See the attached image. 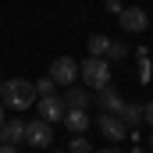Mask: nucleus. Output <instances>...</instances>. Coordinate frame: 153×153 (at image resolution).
Wrapping results in <instances>:
<instances>
[{
  "label": "nucleus",
  "mask_w": 153,
  "mask_h": 153,
  "mask_svg": "<svg viewBox=\"0 0 153 153\" xmlns=\"http://www.w3.org/2000/svg\"><path fill=\"white\" fill-rule=\"evenodd\" d=\"M0 103H4V111L11 107V111H29L32 103H36V89H32V82H25V78H11V82H4L0 85Z\"/></svg>",
  "instance_id": "1"
},
{
  "label": "nucleus",
  "mask_w": 153,
  "mask_h": 153,
  "mask_svg": "<svg viewBox=\"0 0 153 153\" xmlns=\"http://www.w3.org/2000/svg\"><path fill=\"white\" fill-rule=\"evenodd\" d=\"M78 78H82V85L85 89H107L111 85V61H103V57H89V61H82L78 64Z\"/></svg>",
  "instance_id": "2"
},
{
  "label": "nucleus",
  "mask_w": 153,
  "mask_h": 153,
  "mask_svg": "<svg viewBox=\"0 0 153 153\" xmlns=\"http://www.w3.org/2000/svg\"><path fill=\"white\" fill-rule=\"evenodd\" d=\"M25 146H32V150H46V146H53V125H46L43 117L25 121Z\"/></svg>",
  "instance_id": "3"
},
{
  "label": "nucleus",
  "mask_w": 153,
  "mask_h": 153,
  "mask_svg": "<svg viewBox=\"0 0 153 153\" xmlns=\"http://www.w3.org/2000/svg\"><path fill=\"white\" fill-rule=\"evenodd\" d=\"M50 78H53L57 89H71L78 82V61L75 57H57V61L50 64Z\"/></svg>",
  "instance_id": "4"
},
{
  "label": "nucleus",
  "mask_w": 153,
  "mask_h": 153,
  "mask_svg": "<svg viewBox=\"0 0 153 153\" xmlns=\"http://www.w3.org/2000/svg\"><path fill=\"white\" fill-rule=\"evenodd\" d=\"M117 25H121V32H146L150 29V14L143 7H125L117 14Z\"/></svg>",
  "instance_id": "5"
},
{
  "label": "nucleus",
  "mask_w": 153,
  "mask_h": 153,
  "mask_svg": "<svg viewBox=\"0 0 153 153\" xmlns=\"http://www.w3.org/2000/svg\"><path fill=\"white\" fill-rule=\"evenodd\" d=\"M96 128L103 132V139H107V143H121L125 135H132L117 114H100V117H96Z\"/></svg>",
  "instance_id": "6"
},
{
  "label": "nucleus",
  "mask_w": 153,
  "mask_h": 153,
  "mask_svg": "<svg viewBox=\"0 0 153 153\" xmlns=\"http://www.w3.org/2000/svg\"><path fill=\"white\" fill-rule=\"evenodd\" d=\"M68 114V107H64V100L53 93V96H39V117L46 121V125H57V121H64Z\"/></svg>",
  "instance_id": "7"
},
{
  "label": "nucleus",
  "mask_w": 153,
  "mask_h": 153,
  "mask_svg": "<svg viewBox=\"0 0 153 153\" xmlns=\"http://www.w3.org/2000/svg\"><path fill=\"white\" fill-rule=\"evenodd\" d=\"M25 143V121L22 117H4L0 125V146H22Z\"/></svg>",
  "instance_id": "8"
},
{
  "label": "nucleus",
  "mask_w": 153,
  "mask_h": 153,
  "mask_svg": "<svg viewBox=\"0 0 153 153\" xmlns=\"http://www.w3.org/2000/svg\"><path fill=\"white\" fill-rule=\"evenodd\" d=\"M64 107L68 111H89V103H93V93L85 89V85H71V89H64Z\"/></svg>",
  "instance_id": "9"
},
{
  "label": "nucleus",
  "mask_w": 153,
  "mask_h": 153,
  "mask_svg": "<svg viewBox=\"0 0 153 153\" xmlns=\"http://www.w3.org/2000/svg\"><path fill=\"white\" fill-rule=\"evenodd\" d=\"M96 103H100V114H121V107H125V100H121V93H117L114 85L100 89L96 93Z\"/></svg>",
  "instance_id": "10"
},
{
  "label": "nucleus",
  "mask_w": 153,
  "mask_h": 153,
  "mask_svg": "<svg viewBox=\"0 0 153 153\" xmlns=\"http://www.w3.org/2000/svg\"><path fill=\"white\" fill-rule=\"evenodd\" d=\"M64 125H68V132H75V135H85V128L93 125L85 111H68L64 114Z\"/></svg>",
  "instance_id": "11"
},
{
  "label": "nucleus",
  "mask_w": 153,
  "mask_h": 153,
  "mask_svg": "<svg viewBox=\"0 0 153 153\" xmlns=\"http://www.w3.org/2000/svg\"><path fill=\"white\" fill-rule=\"evenodd\" d=\"M117 117L125 121V128H128V132H132V128H139V125H143V103H125Z\"/></svg>",
  "instance_id": "12"
},
{
  "label": "nucleus",
  "mask_w": 153,
  "mask_h": 153,
  "mask_svg": "<svg viewBox=\"0 0 153 153\" xmlns=\"http://www.w3.org/2000/svg\"><path fill=\"white\" fill-rule=\"evenodd\" d=\"M107 50H111V39L103 36V32H93L89 36V57H103L107 61Z\"/></svg>",
  "instance_id": "13"
},
{
  "label": "nucleus",
  "mask_w": 153,
  "mask_h": 153,
  "mask_svg": "<svg viewBox=\"0 0 153 153\" xmlns=\"http://www.w3.org/2000/svg\"><path fill=\"white\" fill-rule=\"evenodd\" d=\"M128 53H132V50H128V43H114V39H111V50H107V57H111V61H125Z\"/></svg>",
  "instance_id": "14"
},
{
  "label": "nucleus",
  "mask_w": 153,
  "mask_h": 153,
  "mask_svg": "<svg viewBox=\"0 0 153 153\" xmlns=\"http://www.w3.org/2000/svg\"><path fill=\"white\" fill-rule=\"evenodd\" d=\"M32 89H36V96H53L57 85H53V78L46 75V78H39V82H32Z\"/></svg>",
  "instance_id": "15"
},
{
  "label": "nucleus",
  "mask_w": 153,
  "mask_h": 153,
  "mask_svg": "<svg viewBox=\"0 0 153 153\" xmlns=\"http://www.w3.org/2000/svg\"><path fill=\"white\" fill-rule=\"evenodd\" d=\"M68 153H93V146H89L85 135H75V139L68 143Z\"/></svg>",
  "instance_id": "16"
},
{
  "label": "nucleus",
  "mask_w": 153,
  "mask_h": 153,
  "mask_svg": "<svg viewBox=\"0 0 153 153\" xmlns=\"http://www.w3.org/2000/svg\"><path fill=\"white\" fill-rule=\"evenodd\" d=\"M103 7H107L111 14H121V11H125V4H121V0H103Z\"/></svg>",
  "instance_id": "17"
},
{
  "label": "nucleus",
  "mask_w": 153,
  "mask_h": 153,
  "mask_svg": "<svg viewBox=\"0 0 153 153\" xmlns=\"http://www.w3.org/2000/svg\"><path fill=\"white\" fill-rule=\"evenodd\" d=\"M143 121L153 128V100H150V103H143Z\"/></svg>",
  "instance_id": "18"
},
{
  "label": "nucleus",
  "mask_w": 153,
  "mask_h": 153,
  "mask_svg": "<svg viewBox=\"0 0 153 153\" xmlns=\"http://www.w3.org/2000/svg\"><path fill=\"white\" fill-rule=\"evenodd\" d=\"M0 153H22L18 146H0Z\"/></svg>",
  "instance_id": "19"
},
{
  "label": "nucleus",
  "mask_w": 153,
  "mask_h": 153,
  "mask_svg": "<svg viewBox=\"0 0 153 153\" xmlns=\"http://www.w3.org/2000/svg\"><path fill=\"white\" fill-rule=\"evenodd\" d=\"M132 153H150V150H143V146H135V150H132Z\"/></svg>",
  "instance_id": "20"
},
{
  "label": "nucleus",
  "mask_w": 153,
  "mask_h": 153,
  "mask_svg": "<svg viewBox=\"0 0 153 153\" xmlns=\"http://www.w3.org/2000/svg\"><path fill=\"white\" fill-rule=\"evenodd\" d=\"M100 153H121V150H114V146H111V150H100Z\"/></svg>",
  "instance_id": "21"
},
{
  "label": "nucleus",
  "mask_w": 153,
  "mask_h": 153,
  "mask_svg": "<svg viewBox=\"0 0 153 153\" xmlns=\"http://www.w3.org/2000/svg\"><path fill=\"white\" fill-rule=\"evenodd\" d=\"M0 125H4V103H0Z\"/></svg>",
  "instance_id": "22"
},
{
  "label": "nucleus",
  "mask_w": 153,
  "mask_h": 153,
  "mask_svg": "<svg viewBox=\"0 0 153 153\" xmlns=\"http://www.w3.org/2000/svg\"><path fill=\"white\" fill-rule=\"evenodd\" d=\"M150 150H153V135H150Z\"/></svg>",
  "instance_id": "23"
},
{
  "label": "nucleus",
  "mask_w": 153,
  "mask_h": 153,
  "mask_svg": "<svg viewBox=\"0 0 153 153\" xmlns=\"http://www.w3.org/2000/svg\"><path fill=\"white\" fill-rule=\"evenodd\" d=\"M0 85H4V82H0Z\"/></svg>",
  "instance_id": "24"
}]
</instances>
